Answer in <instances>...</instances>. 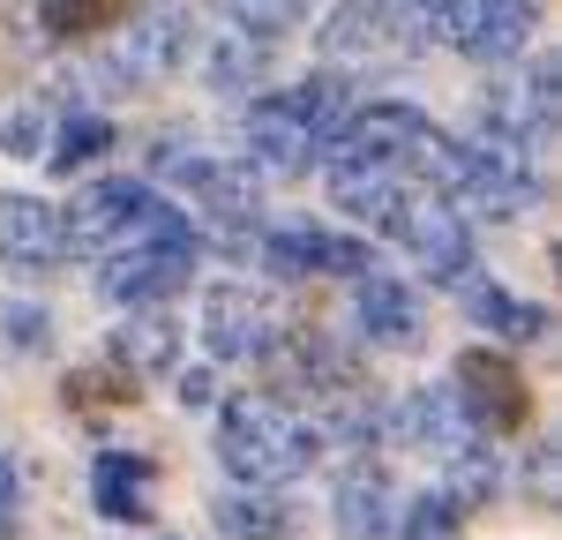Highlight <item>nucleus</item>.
I'll list each match as a JSON object with an SVG mask.
<instances>
[{
	"mask_svg": "<svg viewBox=\"0 0 562 540\" xmlns=\"http://www.w3.org/2000/svg\"><path fill=\"white\" fill-rule=\"evenodd\" d=\"M428 143H435V121L420 113V105H375V113H352L346 135L330 143V150H352V158H375V166H390V173H420V158H428Z\"/></svg>",
	"mask_w": 562,
	"mask_h": 540,
	"instance_id": "1a4fd4ad",
	"label": "nucleus"
},
{
	"mask_svg": "<svg viewBox=\"0 0 562 540\" xmlns=\"http://www.w3.org/2000/svg\"><path fill=\"white\" fill-rule=\"evenodd\" d=\"M465 315H473L480 330H495V338H548V308H532L518 293H503V285H473L465 293Z\"/></svg>",
	"mask_w": 562,
	"mask_h": 540,
	"instance_id": "5701e85b",
	"label": "nucleus"
},
{
	"mask_svg": "<svg viewBox=\"0 0 562 540\" xmlns=\"http://www.w3.org/2000/svg\"><path fill=\"white\" fill-rule=\"evenodd\" d=\"M211 518H217V533H233V540H285L293 526H301V510H293L285 495L248 488V481H240L233 495H217Z\"/></svg>",
	"mask_w": 562,
	"mask_h": 540,
	"instance_id": "aec40b11",
	"label": "nucleus"
},
{
	"mask_svg": "<svg viewBox=\"0 0 562 540\" xmlns=\"http://www.w3.org/2000/svg\"><path fill=\"white\" fill-rule=\"evenodd\" d=\"M352 315H360V338L383 346V353H413V346H420V301H413L397 278L360 270V285H352Z\"/></svg>",
	"mask_w": 562,
	"mask_h": 540,
	"instance_id": "dca6fc26",
	"label": "nucleus"
},
{
	"mask_svg": "<svg viewBox=\"0 0 562 540\" xmlns=\"http://www.w3.org/2000/svg\"><path fill=\"white\" fill-rule=\"evenodd\" d=\"M90 503H98V518H113V526L158 518V465L135 458V450H98V465H90Z\"/></svg>",
	"mask_w": 562,
	"mask_h": 540,
	"instance_id": "2eb2a0df",
	"label": "nucleus"
},
{
	"mask_svg": "<svg viewBox=\"0 0 562 540\" xmlns=\"http://www.w3.org/2000/svg\"><path fill=\"white\" fill-rule=\"evenodd\" d=\"M397 420H405V436H413V443L428 450V458H442V465H450V481H458V503H480V495H495V458H487V450H480V436H487V428H480L473 413H465V405H458V391H413V398H405V413H397Z\"/></svg>",
	"mask_w": 562,
	"mask_h": 540,
	"instance_id": "7ed1b4c3",
	"label": "nucleus"
},
{
	"mask_svg": "<svg viewBox=\"0 0 562 540\" xmlns=\"http://www.w3.org/2000/svg\"><path fill=\"white\" fill-rule=\"evenodd\" d=\"M105 150H113V121L76 113V121H60V135L45 143V166H53V173H76V166H98Z\"/></svg>",
	"mask_w": 562,
	"mask_h": 540,
	"instance_id": "b1692460",
	"label": "nucleus"
},
{
	"mask_svg": "<svg viewBox=\"0 0 562 540\" xmlns=\"http://www.w3.org/2000/svg\"><path fill=\"white\" fill-rule=\"evenodd\" d=\"M285 98H293V113L307 121V135H315L323 150L346 135V121H352V83L338 76V68H330V76H307V83H301V90H285Z\"/></svg>",
	"mask_w": 562,
	"mask_h": 540,
	"instance_id": "4be33fe9",
	"label": "nucleus"
},
{
	"mask_svg": "<svg viewBox=\"0 0 562 540\" xmlns=\"http://www.w3.org/2000/svg\"><path fill=\"white\" fill-rule=\"evenodd\" d=\"M45 338H53V323H45V308H15V301H0V346H15V353H45Z\"/></svg>",
	"mask_w": 562,
	"mask_h": 540,
	"instance_id": "cd10ccee",
	"label": "nucleus"
},
{
	"mask_svg": "<svg viewBox=\"0 0 562 540\" xmlns=\"http://www.w3.org/2000/svg\"><path fill=\"white\" fill-rule=\"evenodd\" d=\"M383 233H397V240L413 248V263L428 270L435 285H465V270H473V233H465V218H458L442 195H405V203L390 211Z\"/></svg>",
	"mask_w": 562,
	"mask_h": 540,
	"instance_id": "423d86ee",
	"label": "nucleus"
},
{
	"mask_svg": "<svg viewBox=\"0 0 562 540\" xmlns=\"http://www.w3.org/2000/svg\"><path fill=\"white\" fill-rule=\"evenodd\" d=\"M315 450H323V428L307 413H293L278 391H240L217 420V458L248 488H285L293 473L315 465Z\"/></svg>",
	"mask_w": 562,
	"mask_h": 540,
	"instance_id": "f257e3e1",
	"label": "nucleus"
},
{
	"mask_svg": "<svg viewBox=\"0 0 562 540\" xmlns=\"http://www.w3.org/2000/svg\"><path fill=\"white\" fill-rule=\"evenodd\" d=\"M262 270L278 278H360L368 270V248L360 240H338V233H315V225H278V233H256Z\"/></svg>",
	"mask_w": 562,
	"mask_h": 540,
	"instance_id": "ddd939ff",
	"label": "nucleus"
},
{
	"mask_svg": "<svg viewBox=\"0 0 562 540\" xmlns=\"http://www.w3.org/2000/svg\"><path fill=\"white\" fill-rule=\"evenodd\" d=\"M188 53H195V23H188V8H180V0H150V8L135 15L121 60H113V83H150V76H173Z\"/></svg>",
	"mask_w": 562,
	"mask_h": 540,
	"instance_id": "9b49d317",
	"label": "nucleus"
},
{
	"mask_svg": "<svg viewBox=\"0 0 562 540\" xmlns=\"http://www.w3.org/2000/svg\"><path fill=\"white\" fill-rule=\"evenodd\" d=\"M60 256H68L60 211L38 195H0V263L23 278H45V270H60Z\"/></svg>",
	"mask_w": 562,
	"mask_h": 540,
	"instance_id": "4468645a",
	"label": "nucleus"
},
{
	"mask_svg": "<svg viewBox=\"0 0 562 540\" xmlns=\"http://www.w3.org/2000/svg\"><path fill=\"white\" fill-rule=\"evenodd\" d=\"M420 38L465 60H510L532 45V0H420Z\"/></svg>",
	"mask_w": 562,
	"mask_h": 540,
	"instance_id": "20e7f679",
	"label": "nucleus"
},
{
	"mask_svg": "<svg viewBox=\"0 0 562 540\" xmlns=\"http://www.w3.org/2000/svg\"><path fill=\"white\" fill-rule=\"evenodd\" d=\"M188 270H195V218L158 203L128 248H113L98 293H105L113 308H158V301H173L180 285H188Z\"/></svg>",
	"mask_w": 562,
	"mask_h": 540,
	"instance_id": "f03ea898",
	"label": "nucleus"
},
{
	"mask_svg": "<svg viewBox=\"0 0 562 540\" xmlns=\"http://www.w3.org/2000/svg\"><path fill=\"white\" fill-rule=\"evenodd\" d=\"M150 211H158L150 180H98V188H83V195L60 211V240L83 248V256H105V248H128Z\"/></svg>",
	"mask_w": 562,
	"mask_h": 540,
	"instance_id": "39448f33",
	"label": "nucleus"
},
{
	"mask_svg": "<svg viewBox=\"0 0 562 540\" xmlns=\"http://www.w3.org/2000/svg\"><path fill=\"white\" fill-rule=\"evenodd\" d=\"M180 360V323L158 308H128V323L113 330V368H128L135 383L143 375H166Z\"/></svg>",
	"mask_w": 562,
	"mask_h": 540,
	"instance_id": "6ab92c4d",
	"label": "nucleus"
},
{
	"mask_svg": "<svg viewBox=\"0 0 562 540\" xmlns=\"http://www.w3.org/2000/svg\"><path fill=\"white\" fill-rule=\"evenodd\" d=\"M203 338H211L217 360H278L285 353L278 308L262 301L256 285H211L203 293Z\"/></svg>",
	"mask_w": 562,
	"mask_h": 540,
	"instance_id": "0eeeda50",
	"label": "nucleus"
},
{
	"mask_svg": "<svg viewBox=\"0 0 562 540\" xmlns=\"http://www.w3.org/2000/svg\"><path fill=\"white\" fill-rule=\"evenodd\" d=\"M397 526V510H390V481L375 465H352L346 481H338V533L346 540H383Z\"/></svg>",
	"mask_w": 562,
	"mask_h": 540,
	"instance_id": "412c9836",
	"label": "nucleus"
},
{
	"mask_svg": "<svg viewBox=\"0 0 562 540\" xmlns=\"http://www.w3.org/2000/svg\"><path fill=\"white\" fill-rule=\"evenodd\" d=\"M98 398L128 405V398H143V391H135L128 368H121V375H68V405H98Z\"/></svg>",
	"mask_w": 562,
	"mask_h": 540,
	"instance_id": "c756f323",
	"label": "nucleus"
},
{
	"mask_svg": "<svg viewBox=\"0 0 562 540\" xmlns=\"http://www.w3.org/2000/svg\"><path fill=\"white\" fill-rule=\"evenodd\" d=\"M0 150H8V158H45V113H38V105L8 113V128H0Z\"/></svg>",
	"mask_w": 562,
	"mask_h": 540,
	"instance_id": "c85d7f7f",
	"label": "nucleus"
},
{
	"mask_svg": "<svg viewBox=\"0 0 562 540\" xmlns=\"http://www.w3.org/2000/svg\"><path fill=\"white\" fill-rule=\"evenodd\" d=\"M450 391H458V405L473 413L480 428H495V436H518L525 420H532V391H525V375H518L503 353H487V346L458 353V368H450Z\"/></svg>",
	"mask_w": 562,
	"mask_h": 540,
	"instance_id": "6e6552de",
	"label": "nucleus"
},
{
	"mask_svg": "<svg viewBox=\"0 0 562 540\" xmlns=\"http://www.w3.org/2000/svg\"><path fill=\"white\" fill-rule=\"evenodd\" d=\"M225 15L240 23V31H256V38H285V31H301V15H307V0H225Z\"/></svg>",
	"mask_w": 562,
	"mask_h": 540,
	"instance_id": "bb28decb",
	"label": "nucleus"
},
{
	"mask_svg": "<svg viewBox=\"0 0 562 540\" xmlns=\"http://www.w3.org/2000/svg\"><path fill=\"white\" fill-rule=\"evenodd\" d=\"M203 83L211 90H233V98H248V90L270 83V38H256V31H211L203 38Z\"/></svg>",
	"mask_w": 562,
	"mask_h": 540,
	"instance_id": "a211bd4d",
	"label": "nucleus"
},
{
	"mask_svg": "<svg viewBox=\"0 0 562 540\" xmlns=\"http://www.w3.org/2000/svg\"><path fill=\"white\" fill-rule=\"evenodd\" d=\"M323 158V143L307 135V121L293 113L285 90H270L248 105V173H270V180H293Z\"/></svg>",
	"mask_w": 562,
	"mask_h": 540,
	"instance_id": "9d476101",
	"label": "nucleus"
},
{
	"mask_svg": "<svg viewBox=\"0 0 562 540\" xmlns=\"http://www.w3.org/2000/svg\"><path fill=\"white\" fill-rule=\"evenodd\" d=\"M180 405H188V413L217 405V375H211V368H180Z\"/></svg>",
	"mask_w": 562,
	"mask_h": 540,
	"instance_id": "2f4dec72",
	"label": "nucleus"
},
{
	"mask_svg": "<svg viewBox=\"0 0 562 540\" xmlns=\"http://www.w3.org/2000/svg\"><path fill=\"white\" fill-rule=\"evenodd\" d=\"M405 540H465V503L450 488H428V495H413L405 503Z\"/></svg>",
	"mask_w": 562,
	"mask_h": 540,
	"instance_id": "393cba45",
	"label": "nucleus"
},
{
	"mask_svg": "<svg viewBox=\"0 0 562 540\" xmlns=\"http://www.w3.org/2000/svg\"><path fill=\"white\" fill-rule=\"evenodd\" d=\"M128 15V0H45V31L53 38H98Z\"/></svg>",
	"mask_w": 562,
	"mask_h": 540,
	"instance_id": "a878e982",
	"label": "nucleus"
},
{
	"mask_svg": "<svg viewBox=\"0 0 562 540\" xmlns=\"http://www.w3.org/2000/svg\"><path fill=\"white\" fill-rule=\"evenodd\" d=\"M330 203L352 211L360 225H390V211L405 203V173H390L375 158H352V150H330Z\"/></svg>",
	"mask_w": 562,
	"mask_h": 540,
	"instance_id": "f3484780",
	"label": "nucleus"
},
{
	"mask_svg": "<svg viewBox=\"0 0 562 540\" xmlns=\"http://www.w3.org/2000/svg\"><path fill=\"white\" fill-rule=\"evenodd\" d=\"M413 45V31L397 23V15H383L375 0H346L330 23H323V60L346 76V68H383V60H397Z\"/></svg>",
	"mask_w": 562,
	"mask_h": 540,
	"instance_id": "f8f14e48",
	"label": "nucleus"
},
{
	"mask_svg": "<svg viewBox=\"0 0 562 540\" xmlns=\"http://www.w3.org/2000/svg\"><path fill=\"white\" fill-rule=\"evenodd\" d=\"M23 526V465H15V450H0V540H15Z\"/></svg>",
	"mask_w": 562,
	"mask_h": 540,
	"instance_id": "7c9ffc66",
	"label": "nucleus"
}]
</instances>
